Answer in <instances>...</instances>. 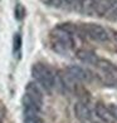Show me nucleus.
Masks as SVG:
<instances>
[{
    "label": "nucleus",
    "instance_id": "13",
    "mask_svg": "<svg viewBox=\"0 0 117 123\" xmlns=\"http://www.w3.org/2000/svg\"><path fill=\"white\" fill-rule=\"evenodd\" d=\"M115 40L117 42V33H115Z\"/></svg>",
    "mask_w": 117,
    "mask_h": 123
},
{
    "label": "nucleus",
    "instance_id": "6",
    "mask_svg": "<svg viewBox=\"0 0 117 123\" xmlns=\"http://www.w3.org/2000/svg\"><path fill=\"white\" fill-rule=\"evenodd\" d=\"M97 67L103 72V74L106 75V78H108L110 82H117V67L115 64L106 59H99Z\"/></svg>",
    "mask_w": 117,
    "mask_h": 123
},
{
    "label": "nucleus",
    "instance_id": "3",
    "mask_svg": "<svg viewBox=\"0 0 117 123\" xmlns=\"http://www.w3.org/2000/svg\"><path fill=\"white\" fill-rule=\"evenodd\" d=\"M43 105V89L37 83H29L26 86L25 94L23 97L24 111L40 112Z\"/></svg>",
    "mask_w": 117,
    "mask_h": 123
},
{
    "label": "nucleus",
    "instance_id": "10",
    "mask_svg": "<svg viewBox=\"0 0 117 123\" xmlns=\"http://www.w3.org/2000/svg\"><path fill=\"white\" fill-rule=\"evenodd\" d=\"M24 123H44L40 112L24 111Z\"/></svg>",
    "mask_w": 117,
    "mask_h": 123
},
{
    "label": "nucleus",
    "instance_id": "11",
    "mask_svg": "<svg viewBox=\"0 0 117 123\" xmlns=\"http://www.w3.org/2000/svg\"><path fill=\"white\" fill-rule=\"evenodd\" d=\"M67 5H69V6H73V8H78L81 9V5H82V0H65L64 1Z\"/></svg>",
    "mask_w": 117,
    "mask_h": 123
},
{
    "label": "nucleus",
    "instance_id": "5",
    "mask_svg": "<svg viewBox=\"0 0 117 123\" xmlns=\"http://www.w3.org/2000/svg\"><path fill=\"white\" fill-rule=\"evenodd\" d=\"M65 73L68 75H71L76 82H88L91 78L90 72H87L84 68H82L79 65H76V64L69 65L65 69Z\"/></svg>",
    "mask_w": 117,
    "mask_h": 123
},
{
    "label": "nucleus",
    "instance_id": "9",
    "mask_svg": "<svg viewBox=\"0 0 117 123\" xmlns=\"http://www.w3.org/2000/svg\"><path fill=\"white\" fill-rule=\"evenodd\" d=\"M96 114L98 116L99 119H102L106 123H112L115 121V118L112 117V114H111L108 107H104L103 104H97L96 105Z\"/></svg>",
    "mask_w": 117,
    "mask_h": 123
},
{
    "label": "nucleus",
    "instance_id": "1",
    "mask_svg": "<svg viewBox=\"0 0 117 123\" xmlns=\"http://www.w3.org/2000/svg\"><path fill=\"white\" fill-rule=\"evenodd\" d=\"M32 75L34 78L35 83L43 91L51 92L55 87V77H57V74L46 64L35 63L32 67Z\"/></svg>",
    "mask_w": 117,
    "mask_h": 123
},
{
    "label": "nucleus",
    "instance_id": "2",
    "mask_svg": "<svg viewBox=\"0 0 117 123\" xmlns=\"http://www.w3.org/2000/svg\"><path fill=\"white\" fill-rule=\"evenodd\" d=\"M52 48L59 54H68L74 48V40L71 31L64 26H58L52 33Z\"/></svg>",
    "mask_w": 117,
    "mask_h": 123
},
{
    "label": "nucleus",
    "instance_id": "7",
    "mask_svg": "<svg viewBox=\"0 0 117 123\" xmlns=\"http://www.w3.org/2000/svg\"><path fill=\"white\" fill-rule=\"evenodd\" d=\"M74 114L82 122H90L92 119V111L88 104L83 102H77L74 104Z\"/></svg>",
    "mask_w": 117,
    "mask_h": 123
},
{
    "label": "nucleus",
    "instance_id": "14",
    "mask_svg": "<svg viewBox=\"0 0 117 123\" xmlns=\"http://www.w3.org/2000/svg\"><path fill=\"white\" fill-rule=\"evenodd\" d=\"M0 123H3V119H1V117H0Z\"/></svg>",
    "mask_w": 117,
    "mask_h": 123
},
{
    "label": "nucleus",
    "instance_id": "4",
    "mask_svg": "<svg viewBox=\"0 0 117 123\" xmlns=\"http://www.w3.org/2000/svg\"><path fill=\"white\" fill-rule=\"evenodd\" d=\"M86 33L91 39L99 43H104L110 40V34L102 25L98 24H87L86 25Z\"/></svg>",
    "mask_w": 117,
    "mask_h": 123
},
{
    "label": "nucleus",
    "instance_id": "8",
    "mask_svg": "<svg viewBox=\"0 0 117 123\" xmlns=\"http://www.w3.org/2000/svg\"><path fill=\"white\" fill-rule=\"evenodd\" d=\"M76 57L81 62H83L84 64H88V65H97L98 60H99L98 57L93 52L87 50V49H78L76 52Z\"/></svg>",
    "mask_w": 117,
    "mask_h": 123
},
{
    "label": "nucleus",
    "instance_id": "12",
    "mask_svg": "<svg viewBox=\"0 0 117 123\" xmlns=\"http://www.w3.org/2000/svg\"><path fill=\"white\" fill-rule=\"evenodd\" d=\"M108 109L111 112V114H112V117L115 119H117V104H111L108 105Z\"/></svg>",
    "mask_w": 117,
    "mask_h": 123
}]
</instances>
